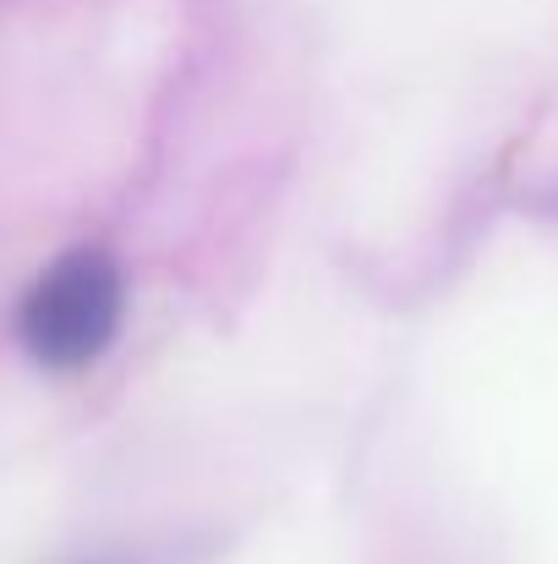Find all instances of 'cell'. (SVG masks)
<instances>
[{
  "label": "cell",
  "mask_w": 558,
  "mask_h": 564,
  "mask_svg": "<svg viewBox=\"0 0 558 564\" xmlns=\"http://www.w3.org/2000/svg\"><path fill=\"white\" fill-rule=\"evenodd\" d=\"M121 313H127V285L116 258L99 247H77L28 285L17 307V340L39 368L83 373L121 335Z\"/></svg>",
  "instance_id": "obj_1"
}]
</instances>
